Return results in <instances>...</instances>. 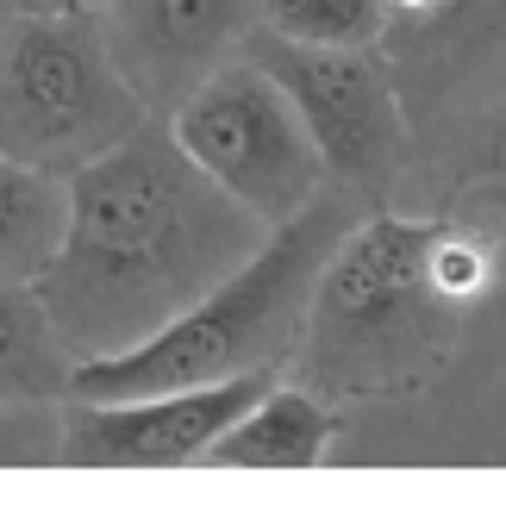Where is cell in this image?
<instances>
[{
	"label": "cell",
	"mask_w": 506,
	"mask_h": 512,
	"mask_svg": "<svg viewBox=\"0 0 506 512\" xmlns=\"http://www.w3.org/2000/svg\"><path fill=\"white\" fill-rule=\"evenodd\" d=\"M494 163L506 169V119H500V138H494Z\"/></svg>",
	"instance_id": "14"
},
{
	"label": "cell",
	"mask_w": 506,
	"mask_h": 512,
	"mask_svg": "<svg viewBox=\"0 0 506 512\" xmlns=\"http://www.w3.org/2000/svg\"><path fill=\"white\" fill-rule=\"evenodd\" d=\"M263 232L257 213L188 163L163 119H144L69 175V225L32 294L69 363H88L163 331L232 275Z\"/></svg>",
	"instance_id": "1"
},
{
	"label": "cell",
	"mask_w": 506,
	"mask_h": 512,
	"mask_svg": "<svg viewBox=\"0 0 506 512\" xmlns=\"http://www.w3.org/2000/svg\"><path fill=\"white\" fill-rule=\"evenodd\" d=\"M69 350L57 344L32 288L0 281V406L13 400H63Z\"/></svg>",
	"instance_id": "11"
},
{
	"label": "cell",
	"mask_w": 506,
	"mask_h": 512,
	"mask_svg": "<svg viewBox=\"0 0 506 512\" xmlns=\"http://www.w3.org/2000/svg\"><path fill=\"white\" fill-rule=\"evenodd\" d=\"M438 225L369 213L338 238L300 325V381L325 394H400L444 363L463 300L438 288Z\"/></svg>",
	"instance_id": "3"
},
{
	"label": "cell",
	"mask_w": 506,
	"mask_h": 512,
	"mask_svg": "<svg viewBox=\"0 0 506 512\" xmlns=\"http://www.w3.org/2000/svg\"><path fill=\"white\" fill-rule=\"evenodd\" d=\"M100 32L150 119H169L219 63L244 57L257 0H100Z\"/></svg>",
	"instance_id": "8"
},
{
	"label": "cell",
	"mask_w": 506,
	"mask_h": 512,
	"mask_svg": "<svg viewBox=\"0 0 506 512\" xmlns=\"http://www.w3.org/2000/svg\"><path fill=\"white\" fill-rule=\"evenodd\" d=\"M338 413L325 406L307 381H269V388L244 406V413L219 431V444L207 450L213 469H319L332 456Z\"/></svg>",
	"instance_id": "9"
},
{
	"label": "cell",
	"mask_w": 506,
	"mask_h": 512,
	"mask_svg": "<svg viewBox=\"0 0 506 512\" xmlns=\"http://www.w3.org/2000/svg\"><path fill=\"white\" fill-rule=\"evenodd\" d=\"M163 125L188 150V163L207 169L263 225L294 219L300 207H313L332 188V175H325L294 100L282 94V82L257 57L219 63L188 100H175V113Z\"/></svg>",
	"instance_id": "5"
},
{
	"label": "cell",
	"mask_w": 506,
	"mask_h": 512,
	"mask_svg": "<svg viewBox=\"0 0 506 512\" xmlns=\"http://www.w3.org/2000/svg\"><path fill=\"white\" fill-rule=\"evenodd\" d=\"M69 225V182L44 175L32 163L0 157V281L7 288H32L50 269Z\"/></svg>",
	"instance_id": "10"
},
{
	"label": "cell",
	"mask_w": 506,
	"mask_h": 512,
	"mask_svg": "<svg viewBox=\"0 0 506 512\" xmlns=\"http://www.w3.org/2000/svg\"><path fill=\"white\" fill-rule=\"evenodd\" d=\"M357 219V194L325 188L313 207L269 225L263 244L194 306H182L163 331L138 338L132 350L69 363L63 400H132L163 388H207V381H232L250 369H282L300 350V325H307V300L325 256Z\"/></svg>",
	"instance_id": "2"
},
{
	"label": "cell",
	"mask_w": 506,
	"mask_h": 512,
	"mask_svg": "<svg viewBox=\"0 0 506 512\" xmlns=\"http://www.w3.org/2000/svg\"><path fill=\"white\" fill-rule=\"evenodd\" d=\"M257 25L288 44L357 50L388 38V0H257Z\"/></svg>",
	"instance_id": "12"
},
{
	"label": "cell",
	"mask_w": 506,
	"mask_h": 512,
	"mask_svg": "<svg viewBox=\"0 0 506 512\" xmlns=\"http://www.w3.org/2000/svg\"><path fill=\"white\" fill-rule=\"evenodd\" d=\"M7 13H13V7H7V0H0V25H7Z\"/></svg>",
	"instance_id": "15"
},
{
	"label": "cell",
	"mask_w": 506,
	"mask_h": 512,
	"mask_svg": "<svg viewBox=\"0 0 506 512\" xmlns=\"http://www.w3.org/2000/svg\"><path fill=\"white\" fill-rule=\"evenodd\" d=\"M244 57H257L282 82L325 175H332V188L369 200L400 175V163H407V113H400L394 75L375 57V44L325 50V44H288L257 25L244 38Z\"/></svg>",
	"instance_id": "6"
},
{
	"label": "cell",
	"mask_w": 506,
	"mask_h": 512,
	"mask_svg": "<svg viewBox=\"0 0 506 512\" xmlns=\"http://www.w3.org/2000/svg\"><path fill=\"white\" fill-rule=\"evenodd\" d=\"M13 13H94L100 0H7Z\"/></svg>",
	"instance_id": "13"
},
{
	"label": "cell",
	"mask_w": 506,
	"mask_h": 512,
	"mask_svg": "<svg viewBox=\"0 0 506 512\" xmlns=\"http://www.w3.org/2000/svg\"><path fill=\"white\" fill-rule=\"evenodd\" d=\"M275 381V369H250L207 388H163L132 400H69L63 456L82 469H188L207 463L219 431Z\"/></svg>",
	"instance_id": "7"
},
{
	"label": "cell",
	"mask_w": 506,
	"mask_h": 512,
	"mask_svg": "<svg viewBox=\"0 0 506 512\" xmlns=\"http://www.w3.org/2000/svg\"><path fill=\"white\" fill-rule=\"evenodd\" d=\"M150 113L119 75L94 13H7L0 25V157L69 175Z\"/></svg>",
	"instance_id": "4"
}]
</instances>
